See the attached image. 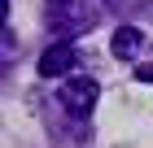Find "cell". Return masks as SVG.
Listing matches in <instances>:
<instances>
[{"instance_id": "6da1fadb", "label": "cell", "mask_w": 153, "mask_h": 148, "mask_svg": "<svg viewBox=\"0 0 153 148\" xmlns=\"http://www.w3.org/2000/svg\"><path fill=\"white\" fill-rule=\"evenodd\" d=\"M105 0H48V26L57 35H83L101 22Z\"/></svg>"}, {"instance_id": "7a4b0ae2", "label": "cell", "mask_w": 153, "mask_h": 148, "mask_svg": "<svg viewBox=\"0 0 153 148\" xmlns=\"http://www.w3.org/2000/svg\"><path fill=\"white\" fill-rule=\"evenodd\" d=\"M96 100H101V87H96V79H88V74H74V79L61 83V105H66L74 118H88Z\"/></svg>"}, {"instance_id": "3957f363", "label": "cell", "mask_w": 153, "mask_h": 148, "mask_svg": "<svg viewBox=\"0 0 153 148\" xmlns=\"http://www.w3.org/2000/svg\"><path fill=\"white\" fill-rule=\"evenodd\" d=\"M74 66H79V48H74L70 39H57L53 48L39 52V74H44V79H66ZM70 79H74V74H70Z\"/></svg>"}, {"instance_id": "277c9868", "label": "cell", "mask_w": 153, "mask_h": 148, "mask_svg": "<svg viewBox=\"0 0 153 148\" xmlns=\"http://www.w3.org/2000/svg\"><path fill=\"white\" fill-rule=\"evenodd\" d=\"M144 39H149V35H144L140 26H118L114 39H109V52H114L118 61H136L140 48H144Z\"/></svg>"}, {"instance_id": "5b68a950", "label": "cell", "mask_w": 153, "mask_h": 148, "mask_svg": "<svg viewBox=\"0 0 153 148\" xmlns=\"http://www.w3.org/2000/svg\"><path fill=\"white\" fill-rule=\"evenodd\" d=\"M136 79H140V83H153V61H140V66H136Z\"/></svg>"}]
</instances>
